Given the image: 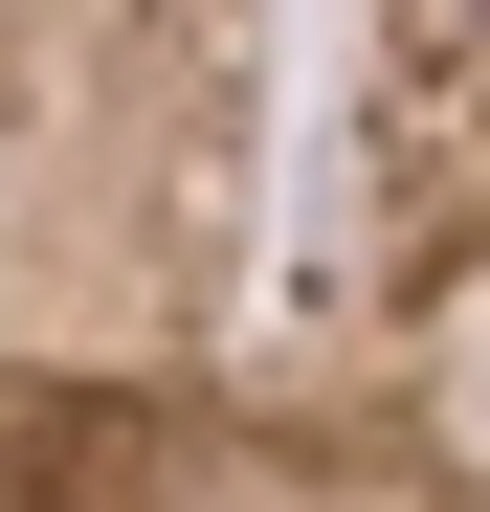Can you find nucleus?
<instances>
[{"instance_id":"obj_1","label":"nucleus","mask_w":490,"mask_h":512,"mask_svg":"<svg viewBox=\"0 0 490 512\" xmlns=\"http://www.w3.org/2000/svg\"><path fill=\"white\" fill-rule=\"evenodd\" d=\"M290 245V0H0V512H201Z\"/></svg>"},{"instance_id":"obj_2","label":"nucleus","mask_w":490,"mask_h":512,"mask_svg":"<svg viewBox=\"0 0 490 512\" xmlns=\"http://www.w3.org/2000/svg\"><path fill=\"white\" fill-rule=\"evenodd\" d=\"M201 512H490V0H312Z\"/></svg>"}]
</instances>
